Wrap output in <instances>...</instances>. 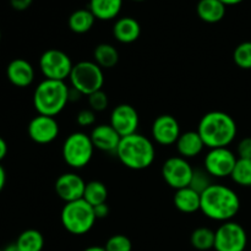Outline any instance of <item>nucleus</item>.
Here are the masks:
<instances>
[{
    "instance_id": "1",
    "label": "nucleus",
    "mask_w": 251,
    "mask_h": 251,
    "mask_svg": "<svg viewBox=\"0 0 251 251\" xmlns=\"http://www.w3.org/2000/svg\"><path fill=\"white\" fill-rule=\"evenodd\" d=\"M239 210V196L229 186L213 183L201 194L200 211L210 220L228 222L238 215Z\"/></svg>"
},
{
    "instance_id": "2",
    "label": "nucleus",
    "mask_w": 251,
    "mask_h": 251,
    "mask_svg": "<svg viewBox=\"0 0 251 251\" xmlns=\"http://www.w3.org/2000/svg\"><path fill=\"white\" fill-rule=\"evenodd\" d=\"M196 131L208 149L228 147L237 136V123L221 110L208 112L201 118Z\"/></svg>"
},
{
    "instance_id": "3",
    "label": "nucleus",
    "mask_w": 251,
    "mask_h": 251,
    "mask_svg": "<svg viewBox=\"0 0 251 251\" xmlns=\"http://www.w3.org/2000/svg\"><path fill=\"white\" fill-rule=\"evenodd\" d=\"M115 154L126 168L132 171H144L151 167L154 162L156 149L149 137L136 132L122 137Z\"/></svg>"
},
{
    "instance_id": "4",
    "label": "nucleus",
    "mask_w": 251,
    "mask_h": 251,
    "mask_svg": "<svg viewBox=\"0 0 251 251\" xmlns=\"http://www.w3.org/2000/svg\"><path fill=\"white\" fill-rule=\"evenodd\" d=\"M70 102V88L65 81L47 80L38 83L33 92V107L41 115L54 117L60 114Z\"/></svg>"
},
{
    "instance_id": "5",
    "label": "nucleus",
    "mask_w": 251,
    "mask_h": 251,
    "mask_svg": "<svg viewBox=\"0 0 251 251\" xmlns=\"http://www.w3.org/2000/svg\"><path fill=\"white\" fill-rule=\"evenodd\" d=\"M93 206L83 199L66 202L60 213V221L66 232L73 235H83L90 232L96 223Z\"/></svg>"
},
{
    "instance_id": "6",
    "label": "nucleus",
    "mask_w": 251,
    "mask_h": 251,
    "mask_svg": "<svg viewBox=\"0 0 251 251\" xmlns=\"http://www.w3.org/2000/svg\"><path fill=\"white\" fill-rule=\"evenodd\" d=\"M69 80L71 88L82 96H90L102 90L104 85V73L95 61L82 60L74 64Z\"/></svg>"
},
{
    "instance_id": "7",
    "label": "nucleus",
    "mask_w": 251,
    "mask_h": 251,
    "mask_svg": "<svg viewBox=\"0 0 251 251\" xmlns=\"http://www.w3.org/2000/svg\"><path fill=\"white\" fill-rule=\"evenodd\" d=\"M95 152L90 135L82 131H75L69 135L61 147L64 162L74 169L85 168L91 162Z\"/></svg>"
},
{
    "instance_id": "8",
    "label": "nucleus",
    "mask_w": 251,
    "mask_h": 251,
    "mask_svg": "<svg viewBox=\"0 0 251 251\" xmlns=\"http://www.w3.org/2000/svg\"><path fill=\"white\" fill-rule=\"evenodd\" d=\"M73 61L60 49H48L39 58V69L47 80L65 81L70 77Z\"/></svg>"
},
{
    "instance_id": "9",
    "label": "nucleus",
    "mask_w": 251,
    "mask_h": 251,
    "mask_svg": "<svg viewBox=\"0 0 251 251\" xmlns=\"http://www.w3.org/2000/svg\"><path fill=\"white\" fill-rule=\"evenodd\" d=\"M248 245V234L242 225L233 221L222 223L215 232L216 251H244Z\"/></svg>"
},
{
    "instance_id": "10",
    "label": "nucleus",
    "mask_w": 251,
    "mask_h": 251,
    "mask_svg": "<svg viewBox=\"0 0 251 251\" xmlns=\"http://www.w3.org/2000/svg\"><path fill=\"white\" fill-rule=\"evenodd\" d=\"M237 161V156L228 147L211 149L205 156L203 169L212 178H227L232 176Z\"/></svg>"
},
{
    "instance_id": "11",
    "label": "nucleus",
    "mask_w": 251,
    "mask_h": 251,
    "mask_svg": "<svg viewBox=\"0 0 251 251\" xmlns=\"http://www.w3.org/2000/svg\"><path fill=\"white\" fill-rule=\"evenodd\" d=\"M193 173L194 168L188 159L180 156L171 157L162 166V176L167 185L174 190L189 186Z\"/></svg>"
},
{
    "instance_id": "12",
    "label": "nucleus",
    "mask_w": 251,
    "mask_h": 251,
    "mask_svg": "<svg viewBox=\"0 0 251 251\" xmlns=\"http://www.w3.org/2000/svg\"><path fill=\"white\" fill-rule=\"evenodd\" d=\"M109 124L122 137L136 134L140 124L139 113L132 105L123 103L112 110Z\"/></svg>"
},
{
    "instance_id": "13",
    "label": "nucleus",
    "mask_w": 251,
    "mask_h": 251,
    "mask_svg": "<svg viewBox=\"0 0 251 251\" xmlns=\"http://www.w3.org/2000/svg\"><path fill=\"white\" fill-rule=\"evenodd\" d=\"M59 123L54 117L38 114L29 122L27 126L29 139L39 145H47L53 142L59 136Z\"/></svg>"
},
{
    "instance_id": "14",
    "label": "nucleus",
    "mask_w": 251,
    "mask_h": 251,
    "mask_svg": "<svg viewBox=\"0 0 251 251\" xmlns=\"http://www.w3.org/2000/svg\"><path fill=\"white\" fill-rule=\"evenodd\" d=\"M152 139L162 146H171L180 136V125L171 114H162L154 119L151 127Z\"/></svg>"
},
{
    "instance_id": "15",
    "label": "nucleus",
    "mask_w": 251,
    "mask_h": 251,
    "mask_svg": "<svg viewBox=\"0 0 251 251\" xmlns=\"http://www.w3.org/2000/svg\"><path fill=\"white\" fill-rule=\"evenodd\" d=\"M86 183L77 173L69 172L58 176L54 184L55 193L64 202H73V201L83 199Z\"/></svg>"
},
{
    "instance_id": "16",
    "label": "nucleus",
    "mask_w": 251,
    "mask_h": 251,
    "mask_svg": "<svg viewBox=\"0 0 251 251\" xmlns=\"http://www.w3.org/2000/svg\"><path fill=\"white\" fill-rule=\"evenodd\" d=\"M95 149L108 153H115L122 136L113 129L110 124H100L93 127L90 135Z\"/></svg>"
},
{
    "instance_id": "17",
    "label": "nucleus",
    "mask_w": 251,
    "mask_h": 251,
    "mask_svg": "<svg viewBox=\"0 0 251 251\" xmlns=\"http://www.w3.org/2000/svg\"><path fill=\"white\" fill-rule=\"evenodd\" d=\"M34 69L31 63L21 58L14 59L6 68V76L10 82L20 88L28 87L34 80Z\"/></svg>"
},
{
    "instance_id": "18",
    "label": "nucleus",
    "mask_w": 251,
    "mask_h": 251,
    "mask_svg": "<svg viewBox=\"0 0 251 251\" xmlns=\"http://www.w3.org/2000/svg\"><path fill=\"white\" fill-rule=\"evenodd\" d=\"M141 34V26L134 17H120L113 26V36L123 44L134 43Z\"/></svg>"
},
{
    "instance_id": "19",
    "label": "nucleus",
    "mask_w": 251,
    "mask_h": 251,
    "mask_svg": "<svg viewBox=\"0 0 251 251\" xmlns=\"http://www.w3.org/2000/svg\"><path fill=\"white\" fill-rule=\"evenodd\" d=\"M176 146L179 156L185 159L199 156L206 147L198 131L181 132Z\"/></svg>"
},
{
    "instance_id": "20",
    "label": "nucleus",
    "mask_w": 251,
    "mask_h": 251,
    "mask_svg": "<svg viewBox=\"0 0 251 251\" xmlns=\"http://www.w3.org/2000/svg\"><path fill=\"white\" fill-rule=\"evenodd\" d=\"M174 206L183 213H195L200 211L201 194L191 189L190 186L176 190L173 198Z\"/></svg>"
},
{
    "instance_id": "21",
    "label": "nucleus",
    "mask_w": 251,
    "mask_h": 251,
    "mask_svg": "<svg viewBox=\"0 0 251 251\" xmlns=\"http://www.w3.org/2000/svg\"><path fill=\"white\" fill-rule=\"evenodd\" d=\"M226 6L220 0H200L196 6L199 17L207 24H217L226 16Z\"/></svg>"
},
{
    "instance_id": "22",
    "label": "nucleus",
    "mask_w": 251,
    "mask_h": 251,
    "mask_svg": "<svg viewBox=\"0 0 251 251\" xmlns=\"http://www.w3.org/2000/svg\"><path fill=\"white\" fill-rule=\"evenodd\" d=\"M123 0H90L88 9L95 15L96 20L109 21L120 14Z\"/></svg>"
},
{
    "instance_id": "23",
    "label": "nucleus",
    "mask_w": 251,
    "mask_h": 251,
    "mask_svg": "<svg viewBox=\"0 0 251 251\" xmlns=\"http://www.w3.org/2000/svg\"><path fill=\"white\" fill-rule=\"evenodd\" d=\"M96 21V17L90 9H78L70 15L68 20L69 28L77 34L87 33L91 31Z\"/></svg>"
},
{
    "instance_id": "24",
    "label": "nucleus",
    "mask_w": 251,
    "mask_h": 251,
    "mask_svg": "<svg viewBox=\"0 0 251 251\" xmlns=\"http://www.w3.org/2000/svg\"><path fill=\"white\" fill-rule=\"evenodd\" d=\"M93 61L102 69H112L119 61V51L109 43H100L93 50Z\"/></svg>"
},
{
    "instance_id": "25",
    "label": "nucleus",
    "mask_w": 251,
    "mask_h": 251,
    "mask_svg": "<svg viewBox=\"0 0 251 251\" xmlns=\"http://www.w3.org/2000/svg\"><path fill=\"white\" fill-rule=\"evenodd\" d=\"M16 245L21 251H42L44 247L43 234L37 229H26L19 235Z\"/></svg>"
},
{
    "instance_id": "26",
    "label": "nucleus",
    "mask_w": 251,
    "mask_h": 251,
    "mask_svg": "<svg viewBox=\"0 0 251 251\" xmlns=\"http://www.w3.org/2000/svg\"><path fill=\"white\" fill-rule=\"evenodd\" d=\"M108 199V189L102 181L92 180L86 183L85 194H83V200L87 201L91 206H97L100 203L107 202Z\"/></svg>"
},
{
    "instance_id": "27",
    "label": "nucleus",
    "mask_w": 251,
    "mask_h": 251,
    "mask_svg": "<svg viewBox=\"0 0 251 251\" xmlns=\"http://www.w3.org/2000/svg\"><path fill=\"white\" fill-rule=\"evenodd\" d=\"M190 243L196 250L207 251L215 248V230L207 227H199L191 233Z\"/></svg>"
},
{
    "instance_id": "28",
    "label": "nucleus",
    "mask_w": 251,
    "mask_h": 251,
    "mask_svg": "<svg viewBox=\"0 0 251 251\" xmlns=\"http://www.w3.org/2000/svg\"><path fill=\"white\" fill-rule=\"evenodd\" d=\"M230 178L238 185L251 188V159L238 158Z\"/></svg>"
},
{
    "instance_id": "29",
    "label": "nucleus",
    "mask_w": 251,
    "mask_h": 251,
    "mask_svg": "<svg viewBox=\"0 0 251 251\" xmlns=\"http://www.w3.org/2000/svg\"><path fill=\"white\" fill-rule=\"evenodd\" d=\"M233 60L235 65L244 70L251 69V42H243L233 53Z\"/></svg>"
},
{
    "instance_id": "30",
    "label": "nucleus",
    "mask_w": 251,
    "mask_h": 251,
    "mask_svg": "<svg viewBox=\"0 0 251 251\" xmlns=\"http://www.w3.org/2000/svg\"><path fill=\"white\" fill-rule=\"evenodd\" d=\"M212 176L205 171V169H194L193 176H191V180L189 186L191 189H194L195 191H198L199 194H202L208 186L212 185V180H211Z\"/></svg>"
},
{
    "instance_id": "31",
    "label": "nucleus",
    "mask_w": 251,
    "mask_h": 251,
    "mask_svg": "<svg viewBox=\"0 0 251 251\" xmlns=\"http://www.w3.org/2000/svg\"><path fill=\"white\" fill-rule=\"evenodd\" d=\"M104 249L107 251H131L132 243L126 235L114 234L105 242Z\"/></svg>"
},
{
    "instance_id": "32",
    "label": "nucleus",
    "mask_w": 251,
    "mask_h": 251,
    "mask_svg": "<svg viewBox=\"0 0 251 251\" xmlns=\"http://www.w3.org/2000/svg\"><path fill=\"white\" fill-rule=\"evenodd\" d=\"M87 98L90 109H92L93 112H103V110L107 109L108 104H109L107 93L103 90H100L97 92L92 93V95L87 96Z\"/></svg>"
},
{
    "instance_id": "33",
    "label": "nucleus",
    "mask_w": 251,
    "mask_h": 251,
    "mask_svg": "<svg viewBox=\"0 0 251 251\" xmlns=\"http://www.w3.org/2000/svg\"><path fill=\"white\" fill-rule=\"evenodd\" d=\"M76 123L82 127L91 126L96 123V112H93L92 109L80 110L76 115Z\"/></svg>"
},
{
    "instance_id": "34",
    "label": "nucleus",
    "mask_w": 251,
    "mask_h": 251,
    "mask_svg": "<svg viewBox=\"0 0 251 251\" xmlns=\"http://www.w3.org/2000/svg\"><path fill=\"white\" fill-rule=\"evenodd\" d=\"M237 152L239 158L251 159V137H244L238 144Z\"/></svg>"
},
{
    "instance_id": "35",
    "label": "nucleus",
    "mask_w": 251,
    "mask_h": 251,
    "mask_svg": "<svg viewBox=\"0 0 251 251\" xmlns=\"http://www.w3.org/2000/svg\"><path fill=\"white\" fill-rule=\"evenodd\" d=\"M93 211H95V215L97 220H103V218H107L108 215H109V206L107 205V202L100 203V205H97L93 207Z\"/></svg>"
},
{
    "instance_id": "36",
    "label": "nucleus",
    "mask_w": 251,
    "mask_h": 251,
    "mask_svg": "<svg viewBox=\"0 0 251 251\" xmlns=\"http://www.w3.org/2000/svg\"><path fill=\"white\" fill-rule=\"evenodd\" d=\"M33 0H10V5L12 9L17 10V11H24L27 10L32 5Z\"/></svg>"
},
{
    "instance_id": "37",
    "label": "nucleus",
    "mask_w": 251,
    "mask_h": 251,
    "mask_svg": "<svg viewBox=\"0 0 251 251\" xmlns=\"http://www.w3.org/2000/svg\"><path fill=\"white\" fill-rule=\"evenodd\" d=\"M7 154V144L1 136H0V162L6 157Z\"/></svg>"
},
{
    "instance_id": "38",
    "label": "nucleus",
    "mask_w": 251,
    "mask_h": 251,
    "mask_svg": "<svg viewBox=\"0 0 251 251\" xmlns=\"http://www.w3.org/2000/svg\"><path fill=\"white\" fill-rule=\"evenodd\" d=\"M5 183H6V172H5L4 167L0 164V193L4 189Z\"/></svg>"
},
{
    "instance_id": "39",
    "label": "nucleus",
    "mask_w": 251,
    "mask_h": 251,
    "mask_svg": "<svg viewBox=\"0 0 251 251\" xmlns=\"http://www.w3.org/2000/svg\"><path fill=\"white\" fill-rule=\"evenodd\" d=\"M220 1H222L226 6H233V5L240 4V2H243L244 0H220Z\"/></svg>"
},
{
    "instance_id": "40",
    "label": "nucleus",
    "mask_w": 251,
    "mask_h": 251,
    "mask_svg": "<svg viewBox=\"0 0 251 251\" xmlns=\"http://www.w3.org/2000/svg\"><path fill=\"white\" fill-rule=\"evenodd\" d=\"M2 251H21L19 249V247L16 245V243H12V244L6 245V247L2 249Z\"/></svg>"
},
{
    "instance_id": "41",
    "label": "nucleus",
    "mask_w": 251,
    "mask_h": 251,
    "mask_svg": "<svg viewBox=\"0 0 251 251\" xmlns=\"http://www.w3.org/2000/svg\"><path fill=\"white\" fill-rule=\"evenodd\" d=\"M83 251H107V250L104 249V247H88Z\"/></svg>"
},
{
    "instance_id": "42",
    "label": "nucleus",
    "mask_w": 251,
    "mask_h": 251,
    "mask_svg": "<svg viewBox=\"0 0 251 251\" xmlns=\"http://www.w3.org/2000/svg\"><path fill=\"white\" fill-rule=\"evenodd\" d=\"M132 1H136V2H141V1H145V0H132Z\"/></svg>"
},
{
    "instance_id": "43",
    "label": "nucleus",
    "mask_w": 251,
    "mask_h": 251,
    "mask_svg": "<svg viewBox=\"0 0 251 251\" xmlns=\"http://www.w3.org/2000/svg\"><path fill=\"white\" fill-rule=\"evenodd\" d=\"M0 39H1V32H0Z\"/></svg>"
},
{
    "instance_id": "44",
    "label": "nucleus",
    "mask_w": 251,
    "mask_h": 251,
    "mask_svg": "<svg viewBox=\"0 0 251 251\" xmlns=\"http://www.w3.org/2000/svg\"><path fill=\"white\" fill-rule=\"evenodd\" d=\"M0 251H2V249H1V248H0Z\"/></svg>"
}]
</instances>
